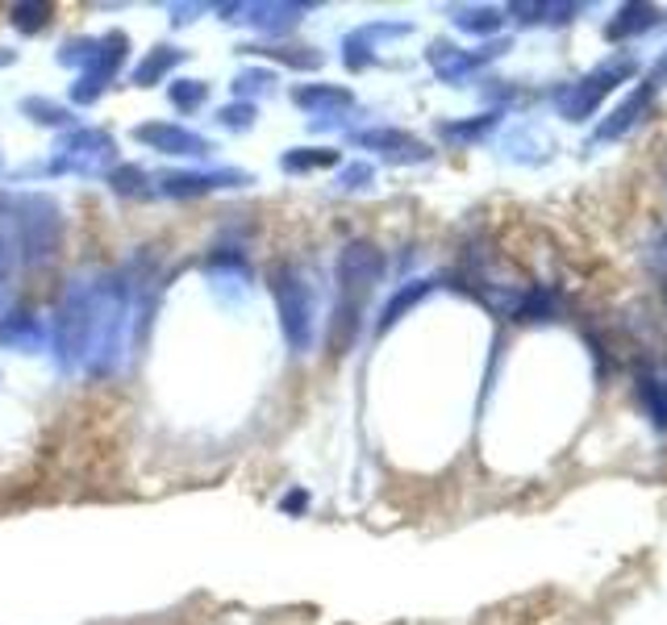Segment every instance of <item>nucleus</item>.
I'll list each match as a JSON object with an SVG mask.
<instances>
[{"instance_id": "11", "label": "nucleus", "mask_w": 667, "mask_h": 625, "mask_svg": "<svg viewBox=\"0 0 667 625\" xmlns=\"http://www.w3.org/2000/svg\"><path fill=\"white\" fill-rule=\"evenodd\" d=\"M158 184L167 196H205L217 193V188H242V184H251V176L238 172V167H214V172H172Z\"/></svg>"}, {"instance_id": "2", "label": "nucleus", "mask_w": 667, "mask_h": 625, "mask_svg": "<svg viewBox=\"0 0 667 625\" xmlns=\"http://www.w3.org/2000/svg\"><path fill=\"white\" fill-rule=\"evenodd\" d=\"M130 284L121 275H92L88 279V351L84 368L92 375L113 372L125 347V326H130Z\"/></svg>"}, {"instance_id": "20", "label": "nucleus", "mask_w": 667, "mask_h": 625, "mask_svg": "<svg viewBox=\"0 0 667 625\" xmlns=\"http://www.w3.org/2000/svg\"><path fill=\"white\" fill-rule=\"evenodd\" d=\"M510 13L522 25H564V21H571L580 9L576 4H510Z\"/></svg>"}, {"instance_id": "29", "label": "nucleus", "mask_w": 667, "mask_h": 625, "mask_svg": "<svg viewBox=\"0 0 667 625\" xmlns=\"http://www.w3.org/2000/svg\"><path fill=\"white\" fill-rule=\"evenodd\" d=\"M205 97H209V84H205V79H179L176 88H172L176 109H200Z\"/></svg>"}, {"instance_id": "21", "label": "nucleus", "mask_w": 667, "mask_h": 625, "mask_svg": "<svg viewBox=\"0 0 667 625\" xmlns=\"http://www.w3.org/2000/svg\"><path fill=\"white\" fill-rule=\"evenodd\" d=\"M184 59V51H176V46H155L146 59L138 63V72H134V84L138 88H151L155 79H163L176 63Z\"/></svg>"}, {"instance_id": "15", "label": "nucleus", "mask_w": 667, "mask_h": 625, "mask_svg": "<svg viewBox=\"0 0 667 625\" xmlns=\"http://www.w3.org/2000/svg\"><path fill=\"white\" fill-rule=\"evenodd\" d=\"M293 100L300 109H309L317 118H334V113H342V109H351L354 97L347 88H338V84H305V88H296Z\"/></svg>"}, {"instance_id": "9", "label": "nucleus", "mask_w": 667, "mask_h": 625, "mask_svg": "<svg viewBox=\"0 0 667 625\" xmlns=\"http://www.w3.org/2000/svg\"><path fill=\"white\" fill-rule=\"evenodd\" d=\"M496 55H505V42H492V46H480V51H459V46H447V42H434L426 59H430L434 76L447 79V84H455V79L480 72V67H484V63H492Z\"/></svg>"}, {"instance_id": "7", "label": "nucleus", "mask_w": 667, "mask_h": 625, "mask_svg": "<svg viewBox=\"0 0 667 625\" xmlns=\"http://www.w3.org/2000/svg\"><path fill=\"white\" fill-rule=\"evenodd\" d=\"M634 76V59H609L601 67H592L589 76L571 79L564 88H555V109L568 121H589L597 113V105Z\"/></svg>"}, {"instance_id": "10", "label": "nucleus", "mask_w": 667, "mask_h": 625, "mask_svg": "<svg viewBox=\"0 0 667 625\" xmlns=\"http://www.w3.org/2000/svg\"><path fill=\"white\" fill-rule=\"evenodd\" d=\"M138 142L155 146L163 155H188V158H205L209 155V138H200L197 130L188 125H172V121H146L134 130Z\"/></svg>"}, {"instance_id": "3", "label": "nucleus", "mask_w": 667, "mask_h": 625, "mask_svg": "<svg viewBox=\"0 0 667 625\" xmlns=\"http://www.w3.org/2000/svg\"><path fill=\"white\" fill-rule=\"evenodd\" d=\"M9 209V221L21 238V263L25 267H42L59 254V238H63V217L59 205L51 196L39 193H13L0 200Z\"/></svg>"}, {"instance_id": "8", "label": "nucleus", "mask_w": 667, "mask_h": 625, "mask_svg": "<svg viewBox=\"0 0 667 625\" xmlns=\"http://www.w3.org/2000/svg\"><path fill=\"white\" fill-rule=\"evenodd\" d=\"M113 163V138L105 130H76L59 142V155L51 158V172H76V176H100Z\"/></svg>"}, {"instance_id": "16", "label": "nucleus", "mask_w": 667, "mask_h": 625, "mask_svg": "<svg viewBox=\"0 0 667 625\" xmlns=\"http://www.w3.org/2000/svg\"><path fill=\"white\" fill-rule=\"evenodd\" d=\"M42 342H46V330H42V321L34 312H13V317L0 321V347H9V351H42Z\"/></svg>"}, {"instance_id": "36", "label": "nucleus", "mask_w": 667, "mask_h": 625, "mask_svg": "<svg viewBox=\"0 0 667 625\" xmlns=\"http://www.w3.org/2000/svg\"><path fill=\"white\" fill-rule=\"evenodd\" d=\"M0 167H4V158H0Z\"/></svg>"}, {"instance_id": "32", "label": "nucleus", "mask_w": 667, "mask_h": 625, "mask_svg": "<svg viewBox=\"0 0 667 625\" xmlns=\"http://www.w3.org/2000/svg\"><path fill=\"white\" fill-rule=\"evenodd\" d=\"M368 179H372V167H368V163H354V167H347V172L338 176V184H342V188H363Z\"/></svg>"}, {"instance_id": "31", "label": "nucleus", "mask_w": 667, "mask_h": 625, "mask_svg": "<svg viewBox=\"0 0 667 625\" xmlns=\"http://www.w3.org/2000/svg\"><path fill=\"white\" fill-rule=\"evenodd\" d=\"M221 121H226L230 130H242V125H251V121H255V105H251V100L230 105V109H221Z\"/></svg>"}, {"instance_id": "28", "label": "nucleus", "mask_w": 667, "mask_h": 625, "mask_svg": "<svg viewBox=\"0 0 667 625\" xmlns=\"http://www.w3.org/2000/svg\"><path fill=\"white\" fill-rule=\"evenodd\" d=\"M46 21H51V4H13V25L25 34H39Z\"/></svg>"}, {"instance_id": "35", "label": "nucleus", "mask_w": 667, "mask_h": 625, "mask_svg": "<svg viewBox=\"0 0 667 625\" xmlns=\"http://www.w3.org/2000/svg\"><path fill=\"white\" fill-rule=\"evenodd\" d=\"M664 296H667V284H664Z\"/></svg>"}, {"instance_id": "24", "label": "nucleus", "mask_w": 667, "mask_h": 625, "mask_svg": "<svg viewBox=\"0 0 667 625\" xmlns=\"http://www.w3.org/2000/svg\"><path fill=\"white\" fill-rule=\"evenodd\" d=\"M455 25L463 30V34H496L501 25H505V13L501 9H459L455 13Z\"/></svg>"}, {"instance_id": "12", "label": "nucleus", "mask_w": 667, "mask_h": 625, "mask_svg": "<svg viewBox=\"0 0 667 625\" xmlns=\"http://www.w3.org/2000/svg\"><path fill=\"white\" fill-rule=\"evenodd\" d=\"M354 142L368 146V151L396 158V163H426L430 158V146L417 142L413 134H405V130H363V134H354Z\"/></svg>"}, {"instance_id": "18", "label": "nucleus", "mask_w": 667, "mask_h": 625, "mask_svg": "<svg viewBox=\"0 0 667 625\" xmlns=\"http://www.w3.org/2000/svg\"><path fill=\"white\" fill-rule=\"evenodd\" d=\"M650 25H659V9L655 4H622V13L609 21V39L613 42H626L634 34H647Z\"/></svg>"}, {"instance_id": "22", "label": "nucleus", "mask_w": 667, "mask_h": 625, "mask_svg": "<svg viewBox=\"0 0 667 625\" xmlns=\"http://www.w3.org/2000/svg\"><path fill=\"white\" fill-rule=\"evenodd\" d=\"M638 401H643V409H647V417L659 426V430H667V380L664 375H643L638 380Z\"/></svg>"}, {"instance_id": "34", "label": "nucleus", "mask_w": 667, "mask_h": 625, "mask_svg": "<svg viewBox=\"0 0 667 625\" xmlns=\"http://www.w3.org/2000/svg\"><path fill=\"white\" fill-rule=\"evenodd\" d=\"M664 79H667V55H659V59H655V67H650V76L643 79V84H650V88H659Z\"/></svg>"}, {"instance_id": "30", "label": "nucleus", "mask_w": 667, "mask_h": 625, "mask_svg": "<svg viewBox=\"0 0 667 625\" xmlns=\"http://www.w3.org/2000/svg\"><path fill=\"white\" fill-rule=\"evenodd\" d=\"M109 179H113V193H121V196H146L151 193V188H142V184H151L142 167H118Z\"/></svg>"}, {"instance_id": "23", "label": "nucleus", "mask_w": 667, "mask_h": 625, "mask_svg": "<svg viewBox=\"0 0 667 625\" xmlns=\"http://www.w3.org/2000/svg\"><path fill=\"white\" fill-rule=\"evenodd\" d=\"M338 163V151L330 146H300V151H288L280 158L284 172H317V167H334Z\"/></svg>"}, {"instance_id": "19", "label": "nucleus", "mask_w": 667, "mask_h": 625, "mask_svg": "<svg viewBox=\"0 0 667 625\" xmlns=\"http://www.w3.org/2000/svg\"><path fill=\"white\" fill-rule=\"evenodd\" d=\"M430 288H434V279H409V284H405V288L384 305V312H380V330L396 326V321H401L417 300H426V296H430Z\"/></svg>"}, {"instance_id": "33", "label": "nucleus", "mask_w": 667, "mask_h": 625, "mask_svg": "<svg viewBox=\"0 0 667 625\" xmlns=\"http://www.w3.org/2000/svg\"><path fill=\"white\" fill-rule=\"evenodd\" d=\"M234 84H238V92H251V84L267 88V84H272V72H242V76H238Z\"/></svg>"}, {"instance_id": "27", "label": "nucleus", "mask_w": 667, "mask_h": 625, "mask_svg": "<svg viewBox=\"0 0 667 625\" xmlns=\"http://www.w3.org/2000/svg\"><path fill=\"white\" fill-rule=\"evenodd\" d=\"M501 121V113H484V118L475 121H451V125H442V134L447 138H468V142H475V138H484Z\"/></svg>"}, {"instance_id": "26", "label": "nucleus", "mask_w": 667, "mask_h": 625, "mask_svg": "<svg viewBox=\"0 0 667 625\" xmlns=\"http://www.w3.org/2000/svg\"><path fill=\"white\" fill-rule=\"evenodd\" d=\"M25 113H39L34 121H42V125H72V109H63V105H51V100L42 97H30L25 100Z\"/></svg>"}, {"instance_id": "1", "label": "nucleus", "mask_w": 667, "mask_h": 625, "mask_svg": "<svg viewBox=\"0 0 667 625\" xmlns=\"http://www.w3.org/2000/svg\"><path fill=\"white\" fill-rule=\"evenodd\" d=\"M338 305H334V317H330V351L334 354H347L359 333V317H363V305L372 288L380 284L384 275V251L375 242H347L342 254H338Z\"/></svg>"}, {"instance_id": "5", "label": "nucleus", "mask_w": 667, "mask_h": 625, "mask_svg": "<svg viewBox=\"0 0 667 625\" xmlns=\"http://www.w3.org/2000/svg\"><path fill=\"white\" fill-rule=\"evenodd\" d=\"M125 46L130 39L125 34H105V39H88V42H67L63 46V63H84L72 97L84 105V100H97L105 92V84L113 79V72L125 59Z\"/></svg>"}, {"instance_id": "17", "label": "nucleus", "mask_w": 667, "mask_h": 625, "mask_svg": "<svg viewBox=\"0 0 667 625\" xmlns=\"http://www.w3.org/2000/svg\"><path fill=\"white\" fill-rule=\"evenodd\" d=\"M314 4H251L247 13H251V25L263 30V34H284V30H293L300 13H309Z\"/></svg>"}, {"instance_id": "14", "label": "nucleus", "mask_w": 667, "mask_h": 625, "mask_svg": "<svg viewBox=\"0 0 667 625\" xmlns=\"http://www.w3.org/2000/svg\"><path fill=\"white\" fill-rule=\"evenodd\" d=\"M409 34V25L405 21H375V25H363V30H354L347 34V67H368L372 63V46L380 39H405Z\"/></svg>"}, {"instance_id": "25", "label": "nucleus", "mask_w": 667, "mask_h": 625, "mask_svg": "<svg viewBox=\"0 0 667 625\" xmlns=\"http://www.w3.org/2000/svg\"><path fill=\"white\" fill-rule=\"evenodd\" d=\"M13 279H18V246L9 234H0V321H4L9 300H13Z\"/></svg>"}, {"instance_id": "4", "label": "nucleus", "mask_w": 667, "mask_h": 625, "mask_svg": "<svg viewBox=\"0 0 667 625\" xmlns=\"http://www.w3.org/2000/svg\"><path fill=\"white\" fill-rule=\"evenodd\" d=\"M272 293H275V309H280V326H284V338L296 354H305L314 347L317 333V300L309 279L296 272V267H272Z\"/></svg>"}, {"instance_id": "13", "label": "nucleus", "mask_w": 667, "mask_h": 625, "mask_svg": "<svg viewBox=\"0 0 667 625\" xmlns=\"http://www.w3.org/2000/svg\"><path fill=\"white\" fill-rule=\"evenodd\" d=\"M650 100H655V88H650V84H638V92L622 100V105H617V109H613V113L592 130V142L601 146V142H613V138L630 134V130L643 121V113L650 109Z\"/></svg>"}, {"instance_id": "6", "label": "nucleus", "mask_w": 667, "mask_h": 625, "mask_svg": "<svg viewBox=\"0 0 667 625\" xmlns=\"http://www.w3.org/2000/svg\"><path fill=\"white\" fill-rule=\"evenodd\" d=\"M51 342H55L59 368H67V372L84 368V351H88V279H72L63 288L59 305H55V321H51Z\"/></svg>"}]
</instances>
